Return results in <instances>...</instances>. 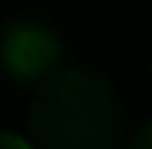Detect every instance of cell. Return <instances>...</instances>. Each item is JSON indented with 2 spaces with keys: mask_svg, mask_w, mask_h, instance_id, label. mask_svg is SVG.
I'll list each match as a JSON object with an SVG mask.
<instances>
[{
  "mask_svg": "<svg viewBox=\"0 0 152 149\" xmlns=\"http://www.w3.org/2000/svg\"><path fill=\"white\" fill-rule=\"evenodd\" d=\"M27 129L37 149H118L125 115L108 78L71 65L37 85Z\"/></svg>",
  "mask_w": 152,
  "mask_h": 149,
  "instance_id": "cell-1",
  "label": "cell"
},
{
  "mask_svg": "<svg viewBox=\"0 0 152 149\" xmlns=\"http://www.w3.org/2000/svg\"><path fill=\"white\" fill-rule=\"evenodd\" d=\"M129 149H152V122H149L145 129H139V136L132 139V146H129Z\"/></svg>",
  "mask_w": 152,
  "mask_h": 149,
  "instance_id": "cell-4",
  "label": "cell"
},
{
  "mask_svg": "<svg viewBox=\"0 0 152 149\" xmlns=\"http://www.w3.org/2000/svg\"><path fill=\"white\" fill-rule=\"evenodd\" d=\"M0 149H37V146L17 132H0Z\"/></svg>",
  "mask_w": 152,
  "mask_h": 149,
  "instance_id": "cell-3",
  "label": "cell"
},
{
  "mask_svg": "<svg viewBox=\"0 0 152 149\" xmlns=\"http://www.w3.org/2000/svg\"><path fill=\"white\" fill-rule=\"evenodd\" d=\"M61 44L58 31L34 17L10 21L0 31V71L14 85H41L61 68Z\"/></svg>",
  "mask_w": 152,
  "mask_h": 149,
  "instance_id": "cell-2",
  "label": "cell"
}]
</instances>
